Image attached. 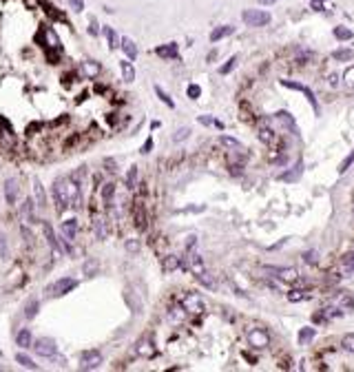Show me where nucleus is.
Listing matches in <instances>:
<instances>
[{
    "label": "nucleus",
    "mask_w": 354,
    "mask_h": 372,
    "mask_svg": "<svg viewBox=\"0 0 354 372\" xmlns=\"http://www.w3.org/2000/svg\"><path fill=\"white\" fill-rule=\"evenodd\" d=\"M80 73L86 80H98L102 76V64L96 62V60H84V62H80Z\"/></svg>",
    "instance_id": "nucleus-9"
},
{
    "label": "nucleus",
    "mask_w": 354,
    "mask_h": 372,
    "mask_svg": "<svg viewBox=\"0 0 354 372\" xmlns=\"http://www.w3.org/2000/svg\"><path fill=\"white\" fill-rule=\"evenodd\" d=\"M122 49H124V53L129 55L131 60L137 58V47H135V42H133L131 38H122Z\"/></svg>",
    "instance_id": "nucleus-28"
},
{
    "label": "nucleus",
    "mask_w": 354,
    "mask_h": 372,
    "mask_svg": "<svg viewBox=\"0 0 354 372\" xmlns=\"http://www.w3.org/2000/svg\"><path fill=\"white\" fill-rule=\"evenodd\" d=\"M303 262H306V264H314V262H317V253H314V251L306 253V255H303Z\"/></svg>",
    "instance_id": "nucleus-46"
},
{
    "label": "nucleus",
    "mask_w": 354,
    "mask_h": 372,
    "mask_svg": "<svg viewBox=\"0 0 354 372\" xmlns=\"http://www.w3.org/2000/svg\"><path fill=\"white\" fill-rule=\"evenodd\" d=\"M53 202L58 210H64L69 208V195H66V177H58V180L53 182Z\"/></svg>",
    "instance_id": "nucleus-2"
},
{
    "label": "nucleus",
    "mask_w": 354,
    "mask_h": 372,
    "mask_svg": "<svg viewBox=\"0 0 354 372\" xmlns=\"http://www.w3.org/2000/svg\"><path fill=\"white\" fill-rule=\"evenodd\" d=\"M93 231H96L98 240H107L109 235V217L102 213H93Z\"/></svg>",
    "instance_id": "nucleus-11"
},
{
    "label": "nucleus",
    "mask_w": 354,
    "mask_h": 372,
    "mask_svg": "<svg viewBox=\"0 0 354 372\" xmlns=\"http://www.w3.org/2000/svg\"><path fill=\"white\" fill-rule=\"evenodd\" d=\"M36 315H38V302H29V304H27V310H25V317L33 319Z\"/></svg>",
    "instance_id": "nucleus-43"
},
{
    "label": "nucleus",
    "mask_w": 354,
    "mask_h": 372,
    "mask_svg": "<svg viewBox=\"0 0 354 372\" xmlns=\"http://www.w3.org/2000/svg\"><path fill=\"white\" fill-rule=\"evenodd\" d=\"M69 5L73 7L75 11H82L84 9V0H69Z\"/></svg>",
    "instance_id": "nucleus-47"
},
{
    "label": "nucleus",
    "mask_w": 354,
    "mask_h": 372,
    "mask_svg": "<svg viewBox=\"0 0 354 372\" xmlns=\"http://www.w3.org/2000/svg\"><path fill=\"white\" fill-rule=\"evenodd\" d=\"M133 221L140 231H146L148 229V217H146V208H144V202L142 199H135L133 204Z\"/></svg>",
    "instance_id": "nucleus-7"
},
{
    "label": "nucleus",
    "mask_w": 354,
    "mask_h": 372,
    "mask_svg": "<svg viewBox=\"0 0 354 372\" xmlns=\"http://www.w3.org/2000/svg\"><path fill=\"white\" fill-rule=\"evenodd\" d=\"M259 5H273V3H277V0H257Z\"/></svg>",
    "instance_id": "nucleus-52"
},
{
    "label": "nucleus",
    "mask_w": 354,
    "mask_h": 372,
    "mask_svg": "<svg viewBox=\"0 0 354 372\" xmlns=\"http://www.w3.org/2000/svg\"><path fill=\"white\" fill-rule=\"evenodd\" d=\"M126 251H129V253H137V251H140V242H137V240H129V242H126Z\"/></svg>",
    "instance_id": "nucleus-45"
},
{
    "label": "nucleus",
    "mask_w": 354,
    "mask_h": 372,
    "mask_svg": "<svg viewBox=\"0 0 354 372\" xmlns=\"http://www.w3.org/2000/svg\"><path fill=\"white\" fill-rule=\"evenodd\" d=\"M16 343H18L20 348H31V343H33V335H31V330H29V328L18 330V335H16Z\"/></svg>",
    "instance_id": "nucleus-20"
},
{
    "label": "nucleus",
    "mask_w": 354,
    "mask_h": 372,
    "mask_svg": "<svg viewBox=\"0 0 354 372\" xmlns=\"http://www.w3.org/2000/svg\"><path fill=\"white\" fill-rule=\"evenodd\" d=\"M122 78H124V82H133L135 80V69H133L131 62H126V60H122Z\"/></svg>",
    "instance_id": "nucleus-29"
},
{
    "label": "nucleus",
    "mask_w": 354,
    "mask_h": 372,
    "mask_svg": "<svg viewBox=\"0 0 354 372\" xmlns=\"http://www.w3.org/2000/svg\"><path fill=\"white\" fill-rule=\"evenodd\" d=\"M102 363V354L98 350H88L82 354V368H98Z\"/></svg>",
    "instance_id": "nucleus-15"
},
{
    "label": "nucleus",
    "mask_w": 354,
    "mask_h": 372,
    "mask_svg": "<svg viewBox=\"0 0 354 372\" xmlns=\"http://www.w3.org/2000/svg\"><path fill=\"white\" fill-rule=\"evenodd\" d=\"M281 85L284 87H288V89H295V91H301L303 96L308 98V102L312 104V109H314V113H319V104H317V98H314V93L310 91L308 87H303V85H299V82H290V80H281Z\"/></svg>",
    "instance_id": "nucleus-12"
},
{
    "label": "nucleus",
    "mask_w": 354,
    "mask_h": 372,
    "mask_svg": "<svg viewBox=\"0 0 354 372\" xmlns=\"http://www.w3.org/2000/svg\"><path fill=\"white\" fill-rule=\"evenodd\" d=\"M332 58L339 60V62H350V60L354 58V51L352 49H336V51L332 53Z\"/></svg>",
    "instance_id": "nucleus-31"
},
{
    "label": "nucleus",
    "mask_w": 354,
    "mask_h": 372,
    "mask_svg": "<svg viewBox=\"0 0 354 372\" xmlns=\"http://www.w3.org/2000/svg\"><path fill=\"white\" fill-rule=\"evenodd\" d=\"M352 162H354V148L350 151V155H347V158H345V160H343V162L339 164V173H341V175L345 173V171H347V169H350V166H352Z\"/></svg>",
    "instance_id": "nucleus-39"
},
{
    "label": "nucleus",
    "mask_w": 354,
    "mask_h": 372,
    "mask_svg": "<svg viewBox=\"0 0 354 372\" xmlns=\"http://www.w3.org/2000/svg\"><path fill=\"white\" fill-rule=\"evenodd\" d=\"M155 93H157V98H159V100H162V102H164V104H166V107H168V109H173V107H175V102H173V100H170V98H168V93H166V91H164V89L155 87Z\"/></svg>",
    "instance_id": "nucleus-36"
},
{
    "label": "nucleus",
    "mask_w": 354,
    "mask_h": 372,
    "mask_svg": "<svg viewBox=\"0 0 354 372\" xmlns=\"http://www.w3.org/2000/svg\"><path fill=\"white\" fill-rule=\"evenodd\" d=\"M75 286H77V279H71V277H62V279L53 281V284L49 286V292H51V295H66V292H71Z\"/></svg>",
    "instance_id": "nucleus-6"
},
{
    "label": "nucleus",
    "mask_w": 354,
    "mask_h": 372,
    "mask_svg": "<svg viewBox=\"0 0 354 372\" xmlns=\"http://www.w3.org/2000/svg\"><path fill=\"white\" fill-rule=\"evenodd\" d=\"M42 231H44V235H47V242H49V246L53 248L55 253H62L60 251V240L58 237H55V233H53V229H51V224H49V221H42Z\"/></svg>",
    "instance_id": "nucleus-17"
},
{
    "label": "nucleus",
    "mask_w": 354,
    "mask_h": 372,
    "mask_svg": "<svg viewBox=\"0 0 354 372\" xmlns=\"http://www.w3.org/2000/svg\"><path fill=\"white\" fill-rule=\"evenodd\" d=\"M235 64H237V55H232V58L228 60V62H226V64H224V66H221V69H219V73H221V76H228L230 71L235 69Z\"/></svg>",
    "instance_id": "nucleus-41"
},
{
    "label": "nucleus",
    "mask_w": 354,
    "mask_h": 372,
    "mask_svg": "<svg viewBox=\"0 0 354 372\" xmlns=\"http://www.w3.org/2000/svg\"><path fill=\"white\" fill-rule=\"evenodd\" d=\"M60 231H62V237L64 240H75V235H77V219H64L62 221V226H60Z\"/></svg>",
    "instance_id": "nucleus-14"
},
{
    "label": "nucleus",
    "mask_w": 354,
    "mask_h": 372,
    "mask_svg": "<svg viewBox=\"0 0 354 372\" xmlns=\"http://www.w3.org/2000/svg\"><path fill=\"white\" fill-rule=\"evenodd\" d=\"M243 22L248 27H266L270 22V14L261 9H246L243 11Z\"/></svg>",
    "instance_id": "nucleus-3"
},
{
    "label": "nucleus",
    "mask_w": 354,
    "mask_h": 372,
    "mask_svg": "<svg viewBox=\"0 0 354 372\" xmlns=\"http://www.w3.org/2000/svg\"><path fill=\"white\" fill-rule=\"evenodd\" d=\"M275 118L279 120V122H284V124L290 129L292 133H299V129H297V124H295V120L290 118V113H286V111H279V113H275Z\"/></svg>",
    "instance_id": "nucleus-27"
},
{
    "label": "nucleus",
    "mask_w": 354,
    "mask_h": 372,
    "mask_svg": "<svg viewBox=\"0 0 354 372\" xmlns=\"http://www.w3.org/2000/svg\"><path fill=\"white\" fill-rule=\"evenodd\" d=\"M219 142L224 144V146H228V148H235V151H241V144H239V140H235V137H230V135H221V137H219Z\"/></svg>",
    "instance_id": "nucleus-33"
},
{
    "label": "nucleus",
    "mask_w": 354,
    "mask_h": 372,
    "mask_svg": "<svg viewBox=\"0 0 354 372\" xmlns=\"http://www.w3.org/2000/svg\"><path fill=\"white\" fill-rule=\"evenodd\" d=\"M113 199H115V184L109 182V184L102 186V202H104V208L107 210H111V206H113Z\"/></svg>",
    "instance_id": "nucleus-18"
},
{
    "label": "nucleus",
    "mask_w": 354,
    "mask_h": 372,
    "mask_svg": "<svg viewBox=\"0 0 354 372\" xmlns=\"http://www.w3.org/2000/svg\"><path fill=\"white\" fill-rule=\"evenodd\" d=\"M31 348L40 354V357H47V359L58 352V346H55V341H51V339H36L31 343Z\"/></svg>",
    "instance_id": "nucleus-8"
},
{
    "label": "nucleus",
    "mask_w": 354,
    "mask_h": 372,
    "mask_svg": "<svg viewBox=\"0 0 354 372\" xmlns=\"http://www.w3.org/2000/svg\"><path fill=\"white\" fill-rule=\"evenodd\" d=\"M343 85L347 89H354V66H347L345 73H343Z\"/></svg>",
    "instance_id": "nucleus-37"
},
{
    "label": "nucleus",
    "mask_w": 354,
    "mask_h": 372,
    "mask_svg": "<svg viewBox=\"0 0 354 372\" xmlns=\"http://www.w3.org/2000/svg\"><path fill=\"white\" fill-rule=\"evenodd\" d=\"M259 140H261L263 144H268V146H275V144H277V133L273 129H268V126H261V129H259Z\"/></svg>",
    "instance_id": "nucleus-21"
},
{
    "label": "nucleus",
    "mask_w": 354,
    "mask_h": 372,
    "mask_svg": "<svg viewBox=\"0 0 354 372\" xmlns=\"http://www.w3.org/2000/svg\"><path fill=\"white\" fill-rule=\"evenodd\" d=\"M16 361H18L22 368H27V370H38V363H33V359L27 357L25 352H18V354H16Z\"/></svg>",
    "instance_id": "nucleus-30"
},
{
    "label": "nucleus",
    "mask_w": 354,
    "mask_h": 372,
    "mask_svg": "<svg viewBox=\"0 0 354 372\" xmlns=\"http://www.w3.org/2000/svg\"><path fill=\"white\" fill-rule=\"evenodd\" d=\"M266 273H273L277 279L281 281H297L299 279V273L295 268H288V266H268Z\"/></svg>",
    "instance_id": "nucleus-5"
},
{
    "label": "nucleus",
    "mask_w": 354,
    "mask_h": 372,
    "mask_svg": "<svg viewBox=\"0 0 354 372\" xmlns=\"http://www.w3.org/2000/svg\"><path fill=\"white\" fill-rule=\"evenodd\" d=\"M341 268H343V273H345V275H354V251L345 253L341 257Z\"/></svg>",
    "instance_id": "nucleus-23"
},
{
    "label": "nucleus",
    "mask_w": 354,
    "mask_h": 372,
    "mask_svg": "<svg viewBox=\"0 0 354 372\" xmlns=\"http://www.w3.org/2000/svg\"><path fill=\"white\" fill-rule=\"evenodd\" d=\"M248 343H250L254 350L268 348L270 346V335L263 328H252V330H248Z\"/></svg>",
    "instance_id": "nucleus-4"
},
{
    "label": "nucleus",
    "mask_w": 354,
    "mask_h": 372,
    "mask_svg": "<svg viewBox=\"0 0 354 372\" xmlns=\"http://www.w3.org/2000/svg\"><path fill=\"white\" fill-rule=\"evenodd\" d=\"M341 348L345 352H352L354 354V332H350V335L343 337V339H341Z\"/></svg>",
    "instance_id": "nucleus-34"
},
{
    "label": "nucleus",
    "mask_w": 354,
    "mask_h": 372,
    "mask_svg": "<svg viewBox=\"0 0 354 372\" xmlns=\"http://www.w3.org/2000/svg\"><path fill=\"white\" fill-rule=\"evenodd\" d=\"M137 354H142V357H153L155 354V346H153V341H148V339H142L140 343H137Z\"/></svg>",
    "instance_id": "nucleus-25"
},
{
    "label": "nucleus",
    "mask_w": 354,
    "mask_h": 372,
    "mask_svg": "<svg viewBox=\"0 0 354 372\" xmlns=\"http://www.w3.org/2000/svg\"><path fill=\"white\" fill-rule=\"evenodd\" d=\"M314 335H317V330H314L312 326H306V328L299 330V343H301V346H308V343L314 339Z\"/></svg>",
    "instance_id": "nucleus-24"
},
{
    "label": "nucleus",
    "mask_w": 354,
    "mask_h": 372,
    "mask_svg": "<svg viewBox=\"0 0 354 372\" xmlns=\"http://www.w3.org/2000/svg\"><path fill=\"white\" fill-rule=\"evenodd\" d=\"M104 36L109 38V44H111V49H115V47H118V36H115V31L111 29V27H104Z\"/></svg>",
    "instance_id": "nucleus-40"
},
{
    "label": "nucleus",
    "mask_w": 354,
    "mask_h": 372,
    "mask_svg": "<svg viewBox=\"0 0 354 372\" xmlns=\"http://www.w3.org/2000/svg\"><path fill=\"white\" fill-rule=\"evenodd\" d=\"M18 195H20L18 180H7V184H5V197H7V202L11 204V206L18 202Z\"/></svg>",
    "instance_id": "nucleus-13"
},
{
    "label": "nucleus",
    "mask_w": 354,
    "mask_h": 372,
    "mask_svg": "<svg viewBox=\"0 0 354 372\" xmlns=\"http://www.w3.org/2000/svg\"><path fill=\"white\" fill-rule=\"evenodd\" d=\"M332 306H334L339 313H352L354 310V297L350 292H339L334 299H332Z\"/></svg>",
    "instance_id": "nucleus-10"
},
{
    "label": "nucleus",
    "mask_w": 354,
    "mask_h": 372,
    "mask_svg": "<svg viewBox=\"0 0 354 372\" xmlns=\"http://www.w3.org/2000/svg\"><path fill=\"white\" fill-rule=\"evenodd\" d=\"M186 268H191L193 270V275H202L204 270V262H202V257H199L197 253H193V251H188V264H186Z\"/></svg>",
    "instance_id": "nucleus-16"
},
{
    "label": "nucleus",
    "mask_w": 354,
    "mask_h": 372,
    "mask_svg": "<svg viewBox=\"0 0 354 372\" xmlns=\"http://www.w3.org/2000/svg\"><path fill=\"white\" fill-rule=\"evenodd\" d=\"M303 299H308L306 290H290L288 292V302H303Z\"/></svg>",
    "instance_id": "nucleus-38"
},
{
    "label": "nucleus",
    "mask_w": 354,
    "mask_h": 372,
    "mask_svg": "<svg viewBox=\"0 0 354 372\" xmlns=\"http://www.w3.org/2000/svg\"><path fill=\"white\" fill-rule=\"evenodd\" d=\"M33 197H36V204H38L40 208L47 206V195H44V188H42V184H40L38 180L33 182Z\"/></svg>",
    "instance_id": "nucleus-22"
},
{
    "label": "nucleus",
    "mask_w": 354,
    "mask_h": 372,
    "mask_svg": "<svg viewBox=\"0 0 354 372\" xmlns=\"http://www.w3.org/2000/svg\"><path fill=\"white\" fill-rule=\"evenodd\" d=\"M155 53L159 55V58H166V60H175L177 55V44L175 42H168V44H164V47H157L155 49Z\"/></svg>",
    "instance_id": "nucleus-19"
},
{
    "label": "nucleus",
    "mask_w": 354,
    "mask_h": 372,
    "mask_svg": "<svg viewBox=\"0 0 354 372\" xmlns=\"http://www.w3.org/2000/svg\"><path fill=\"white\" fill-rule=\"evenodd\" d=\"M330 87H339V76H336V73L330 76Z\"/></svg>",
    "instance_id": "nucleus-51"
},
{
    "label": "nucleus",
    "mask_w": 354,
    "mask_h": 372,
    "mask_svg": "<svg viewBox=\"0 0 354 372\" xmlns=\"http://www.w3.org/2000/svg\"><path fill=\"white\" fill-rule=\"evenodd\" d=\"M334 38L336 40H350L352 31L347 29V27H334Z\"/></svg>",
    "instance_id": "nucleus-35"
},
{
    "label": "nucleus",
    "mask_w": 354,
    "mask_h": 372,
    "mask_svg": "<svg viewBox=\"0 0 354 372\" xmlns=\"http://www.w3.org/2000/svg\"><path fill=\"white\" fill-rule=\"evenodd\" d=\"M151 148H153V137H148V140L144 142V146H142V153H151Z\"/></svg>",
    "instance_id": "nucleus-50"
},
{
    "label": "nucleus",
    "mask_w": 354,
    "mask_h": 372,
    "mask_svg": "<svg viewBox=\"0 0 354 372\" xmlns=\"http://www.w3.org/2000/svg\"><path fill=\"white\" fill-rule=\"evenodd\" d=\"M186 93H188V98H191V100H197L199 96H202V89H199L197 85H188Z\"/></svg>",
    "instance_id": "nucleus-44"
},
{
    "label": "nucleus",
    "mask_w": 354,
    "mask_h": 372,
    "mask_svg": "<svg viewBox=\"0 0 354 372\" xmlns=\"http://www.w3.org/2000/svg\"><path fill=\"white\" fill-rule=\"evenodd\" d=\"M232 33V27L230 25H224V27H217V29H213V33H210V42H219L221 38L230 36Z\"/></svg>",
    "instance_id": "nucleus-26"
},
{
    "label": "nucleus",
    "mask_w": 354,
    "mask_h": 372,
    "mask_svg": "<svg viewBox=\"0 0 354 372\" xmlns=\"http://www.w3.org/2000/svg\"><path fill=\"white\" fill-rule=\"evenodd\" d=\"M182 308H184L188 315H202L204 310H206V304H204V299L199 297L197 292H186V295L182 297Z\"/></svg>",
    "instance_id": "nucleus-1"
},
{
    "label": "nucleus",
    "mask_w": 354,
    "mask_h": 372,
    "mask_svg": "<svg viewBox=\"0 0 354 372\" xmlns=\"http://www.w3.org/2000/svg\"><path fill=\"white\" fill-rule=\"evenodd\" d=\"M188 135H191V129H188V126H182V129H177V131H175L173 140H175V142H182V140H186Z\"/></svg>",
    "instance_id": "nucleus-42"
},
{
    "label": "nucleus",
    "mask_w": 354,
    "mask_h": 372,
    "mask_svg": "<svg viewBox=\"0 0 354 372\" xmlns=\"http://www.w3.org/2000/svg\"><path fill=\"white\" fill-rule=\"evenodd\" d=\"M199 124H204V126H210V124H215V120L210 118V115H199Z\"/></svg>",
    "instance_id": "nucleus-48"
},
{
    "label": "nucleus",
    "mask_w": 354,
    "mask_h": 372,
    "mask_svg": "<svg viewBox=\"0 0 354 372\" xmlns=\"http://www.w3.org/2000/svg\"><path fill=\"white\" fill-rule=\"evenodd\" d=\"M135 182H137V169H135V166H131L129 173H126L124 184H126V188H129V191H133V188H135Z\"/></svg>",
    "instance_id": "nucleus-32"
},
{
    "label": "nucleus",
    "mask_w": 354,
    "mask_h": 372,
    "mask_svg": "<svg viewBox=\"0 0 354 372\" xmlns=\"http://www.w3.org/2000/svg\"><path fill=\"white\" fill-rule=\"evenodd\" d=\"M310 7L314 11H323V0H310Z\"/></svg>",
    "instance_id": "nucleus-49"
}]
</instances>
